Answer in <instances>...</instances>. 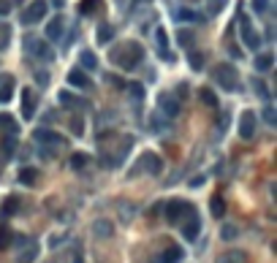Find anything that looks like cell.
<instances>
[{
    "label": "cell",
    "mask_w": 277,
    "mask_h": 263,
    "mask_svg": "<svg viewBox=\"0 0 277 263\" xmlns=\"http://www.w3.org/2000/svg\"><path fill=\"white\" fill-rule=\"evenodd\" d=\"M158 106L160 111H163L166 117H179V98H174V95H160L158 98Z\"/></svg>",
    "instance_id": "cell-10"
},
{
    "label": "cell",
    "mask_w": 277,
    "mask_h": 263,
    "mask_svg": "<svg viewBox=\"0 0 277 263\" xmlns=\"http://www.w3.org/2000/svg\"><path fill=\"white\" fill-rule=\"evenodd\" d=\"M36 144H38V149L54 152L57 146H65V139L60 133H54V130H36Z\"/></svg>",
    "instance_id": "cell-5"
},
{
    "label": "cell",
    "mask_w": 277,
    "mask_h": 263,
    "mask_svg": "<svg viewBox=\"0 0 277 263\" xmlns=\"http://www.w3.org/2000/svg\"><path fill=\"white\" fill-rule=\"evenodd\" d=\"M14 3H25V0H14Z\"/></svg>",
    "instance_id": "cell-48"
},
{
    "label": "cell",
    "mask_w": 277,
    "mask_h": 263,
    "mask_svg": "<svg viewBox=\"0 0 277 263\" xmlns=\"http://www.w3.org/2000/svg\"><path fill=\"white\" fill-rule=\"evenodd\" d=\"M101 6H103L101 0H82V3H79V14H82V17H93Z\"/></svg>",
    "instance_id": "cell-22"
},
{
    "label": "cell",
    "mask_w": 277,
    "mask_h": 263,
    "mask_svg": "<svg viewBox=\"0 0 277 263\" xmlns=\"http://www.w3.org/2000/svg\"><path fill=\"white\" fill-rule=\"evenodd\" d=\"M177 19H182V22H199V14L193 11V8H179L177 11Z\"/></svg>",
    "instance_id": "cell-30"
},
{
    "label": "cell",
    "mask_w": 277,
    "mask_h": 263,
    "mask_svg": "<svg viewBox=\"0 0 277 263\" xmlns=\"http://www.w3.org/2000/svg\"><path fill=\"white\" fill-rule=\"evenodd\" d=\"M136 3H144V0H136Z\"/></svg>",
    "instance_id": "cell-49"
},
{
    "label": "cell",
    "mask_w": 277,
    "mask_h": 263,
    "mask_svg": "<svg viewBox=\"0 0 277 263\" xmlns=\"http://www.w3.org/2000/svg\"><path fill=\"white\" fill-rule=\"evenodd\" d=\"M79 65H82V71H95V68H98V57L84 49V52L79 54Z\"/></svg>",
    "instance_id": "cell-21"
},
{
    "label": "cell",
    "mask_w": 277,
    "mask_h": 263,
    "mask_svg": "<svg viewBox=\"0 0 277 263\" xmlns=\"http://www.w3.org/2000/svg\"><path fill=\"white\" fill-rule=\"evenodd\" d=\"M155 44H158V54H160V60H166V63H174V54L169 52V33H166L163 27L155 30Z\"/></svg>",
    "instance_id": "cell-9"
},
{
    "label": "cell",
    "mask_w": 277,
    "mask_h": 263,
    "mask_svg": "<svg viewBox=\"0 0 277 263\" xmlns=\"http://www.w3.org/2000/svg\"><path fill=\"white\" fill-rule=\"evenodd\" d=\"M8 241H11V231H8L6 225H0V250H6Z\"/></svg>",
    "instance_id": "cell-37"
},
{
    "label": "cell",
    "mask_w": 277,
    "mask_h": 263,
    "mask_svg": "<svg viewBox=\"0 0 277 263\" xmlns=\"http://www.w3.org/2000/svg\"><path fill=\"white\" fill-rule=\"evenodd\" d=\"M199 231H201V222H199V217H196V212H190L188 217H185V225H182V236L188 241H193L196 236H199Z\"/></svg>",
    "instance_id": "cell-12"
},
{
    "label": "cell",
    "mask_w": 277,
    "mask_h": 263,
    "mask_svg": "<svg viewBox=\"0 0 277 263\" xmlns=\"http://www.w3.org/2000/svg\"><path fill=\"white\" fill-rule=\"evenodd\" d=\"M199 98L204 100L206 106H212V109L218 106V95L212 93V87H201V90H199Z\"/></svg>",
    "instance_id": "cell-29"
},
{
    "label": "cell",
    "mask_w": 277,
    "mask_h": 263,
    "mask_svg": "<svg viewBox=\"0 0 277 263\" xmlns=\"http://www.w3.org/2000/svg\"><path fill=\"white\" fill-rule=\"evenodd\" d=\"M57 100H60V106H65V109H82V106H87V103H82L74 93H60Z\"/></svg>",
    "instance_id": "cell-18"
},
{
    "label": "cell",
    "mask_w": 277,
    "mask_h": 263,
    "mask_svg": "<svg viewBox=\"0 0 277 263\" xmlns=\"http://www.w3.org/2000/svg\"><path fill=\"white\" fill-rule=\"evenodd\" d=\"M112 63L114 65H120L123 71H133L136 65L144 60V49H142V44H136V41H128L125 47H117V49H112Z\"/></svg>",
    "instance_id": "cell-1"
},
{
    "label": "cell",
    "mask_w": 277,
    "mask_h": 263,
    "mask_svg": "<svg viewBox=\"0 0 277 263\" xmlns=\"http://www.w3.org/2000/svg\"><path fill=\"white\" fill-rule=\"evenodd\" d=\"M250 84H253L255 95H261V98H269V87H266L264 79H255V76H253V82H250Z\"/></svg>",
    "instance_id": "cell-31"
},
{
    "label": "cell",
    "mask_w": 277,
    "mask_h": 263,
    "mask_svg": "<svg viewBox=\"0 0 277 263\" xmlns=\"http://www.w3.org/2000/svg\"><path fill=\"white\" fill-rule=\"evenodd\" d=\"M212 76H215V82H218L223 90H231V93H234V90H239V73H236V68L231 63L215 65Z\"/></svg>",
    "instance_id": "cell-2"
},
{
    "label": "cell",
    "mask_w": 277,
    "mask_h": 263,
    "mask_svg": "<svg viewBox=\"0 0 277 263\" xmlns=\"http://www.w3.org/2000/svg\"><path fill=\"white\" fill-rule=\"evenodd\" d=\"M11 98H14V79L6 76L0 82V103H8Z\"/></svg>",
    "instance_id": "cell-19"
},
{
    "label": "cell",
    "mask_w": 277,
    "mask_h": 263,
    "mask_svg": "<svg viewBox=\"0 0 277 263\" xmlns=\"http://www.w3.org/2000/svg\"><path fill=\"white\" fill-rule=\"evenodd\" d=\"M193 212V206L188 204V201H179V198H174V201H169L166 204V209H163V217H166V222H182L185 217Z\"/></svg>",
    "instance_id": "cell-3"
},
{
    "label": "cell",
    "mask_w": 277,
    "mask_h": 263,
    "mask_svg": "<svg viewBox=\"0 0 277 263\" xmlns=\"http://www.w3.org/2000/svg\"><path fill=\"white\" fill-rule=\"evenodd\" d=\"M36 258H38V244H30L27 250H22L17 255V263H33Z\"/></svg>",
    "instance_id": "cell-24"
},
{
    "label": "cell",
    "mask_w": 277,
    "mask_h": 263,
    "mask_svg": "<svg viewBox=\"0 0 277 263\" xmlns=\"http://www.w3.org/2000/svg\"><path fill=\"white\" fill-rule=\"evenodd\" d=\"M36 82H41V84H49V76H47V73H38V71H36Z\"/></svg>",
    "instance_id": "cell-44"
},
{
    "label": "cell",
    "mask_w": 277,
    "mask_h": 263,
    "mask_svg": "<svg viewBox=\"0 0 277 263\" xmlns=\"http://www.w3.org/2000/svg\"><path fill=\"white\" fill-rule=\"evenodd\" d=\"M223 3H226V0H215V6H212V11H218V8L223 6Z\"/></svg>",
    "instance_id": "cell-46"
},
{
    "label": "cell",
    "mask_w": 277,
    "mask_h": 263,
    "mask_svg": "<svg viewBox=\"0 0 277 263\" xmlns=\"http://www.w3.org/2000/svg\"><path fill=\"white\" fill-rule=\"evenodd\" d=\"M63 3H65V0H52V6H57V8L63 6Z\"/></svg>",
    "instance_id": "cell-47"
},
{
    "label": "cell",
    "mask_w": 277,
    "mask_h": 263,
    "mask_svg": "<svg viewBox=\"0 0 277 263\" xmlns=\"http://www.w3.org/2000/svg\"><path fill=\"white\" fill-rule=\"evenodd\" d=\"M236 236V228H223V239H234Z\"/></svg>",
    "instance_id": "cell-43"
},
{
    "label": "cell",
    "mask_w": 277,
    "mask_h": 263,
    "mask_svg": "<svg viewBox=\"0 0 277 263\" xmlns=\"http://www.w3.org/2000/svg\"><path fill=\"white\" fill-rule=\"evenodd\" d=\"M226 125H228V117L223 114V117H220V122H218V128H220V130H226Z\"/></svg>",
    "instance_id": "cell-45"
},
{
    "label": "cell",
    "mask_w": 277,
    "mask_h": 263,
    "mask_svg": "<svg viewBox=\"0 0 277 263\" xmlns=\"http://www.w3.org/2000/svg\"><path fill=\"white\" fill-rule=\"evenodd\" d=\"M17 209H19V198H6V204H3V217L14 215Z\"/></svg>",
    "instance_id": "cell-34"
},
{
    "label": "cell",
    "mask_w": 277,
    "mask_h": 263,
    "mask_svg": "<svg viewBox=\"0 0 277 263\" xmlns=\"http://www.w3.org/2000/svg\"><path fill=\"white\" fill-rule=\"evenodd\" d=\"M33 114H36V93L30 87H25L22 90V117L33 120Z\"/></svg>",
    "instance_id": "cell-11"
},
{
    "label": "cell",
    "mask_w": 277,
    "mask_h": 263,
    "mask_svg": "<svg viewBox=\"0 0 277 263\" xmlns=\"http://www.w3.org/2000/svg\"><path fill=\"white\" fill-rule=\"evenodd\" d=\"M0 130H6V133H19L17 120H14L11 114H0Z\"/></svg>",
    "instance_id": "cell-27"
},
{
    "label": "cell",
    "mask_w": 277,
    "mask_h": 263,
    "mask_svg": "<svg viewBox=\"0 0 277 263\" xmlns=\"http://www.w3.org/2000/svg\"><path fill=\"white\" fill-rule=\"evenodd\" d=\"M182 247H177V244H169L163 252H160V263H179L182 261Z\"/></svg>",
    "instance_id": "cell-17"
},
{
    "label": "cell",
    "mask_w": 277,
    "mask_h": 263,
    "mask_svg": "<svg viewBox=\"0 0 277 263\" xmlns=\"http://www.w3.org/2000/svg\"><path fill=\"white\" fill-rule=\"evenodd\" d=\"M253 11L255 14H266L269 11V0H253Z\"/></svg>",
    "instance_id": "cell-38"
},
{
    "label": "cell",
    "mask_w": 277,
    "mask_h": 263,
    "mask_svg": "<svg viewBox=\"0 0 277 263\" xmlns=\"http://www.w3.org/2000/svg\"><path fill=\"white\" fill-rule=\"evenodd\" d=\"M38 176H41V174H38V168H30V166H27V168H22V171H19V182H22V185H27V187H33V185H36V182H38Z\"/></svg>",
    "instance_id": "cell-20"
},
{
    "label": "cell",
    "mask_w": 277,
    "mask_h": 263,
    "mask_svg": "<svg viewBox=\"0 0 277 263\" xmlns=\"http://www.w3.org/2000/svg\"><path fill=\"white\" fill-rule=\"evenodd\" d=\"M106 82H109V84H114V87H125V82H120L117 76H106Z\"/></svg>",
    "instance_id": "cell-42"
},
{
    "label": "cell",
    "mask_w": 277,
    "mask_h": 263,
    "mask_svg": "<svg viewBox=\"0 0 277 263\" xmlns=\"http://www.w3.org/2000/svg\"><path fill=\"white\" fill-rule=\"evenodd\" d=\"M177 41L182 44V47H193V33H188V30H179V33H177Z\"/></svg>",
    "instance_id": "cell-35"
},
{
    "label": "cell",
    "mask_w": 277,
    "mask_h": 263,
    "mask_svg": "<svg viewBox=\"0 0 277 263\" xmlns=\"http://www.w3.org/2000/svg\"><path fill=\"white\" fill-rule=\"evenodd\" d=\"M87 155H84V152H76V155H71V168L74 171H79V168H84V166H87Z\"/></svg>",
    "instance_id": "cell-32"
},
{
    "label": "cell",
    "mask_w": 277,
    "mask_h": 263,
    "mask_svg": "<svg viewBox=\"0 0 277 263\" xmlns=\"http://www.w3.org/2000/svg\"><path fill=\"white\" fill-rule=\"evenodd\" d=\"M65 35V22H63V17H54L52 22L47 24V38L49 41H60Z\"/></svg>",
    "instance_id": "cell-16"
},
{
    "label": "cell",
    "mask_w": 277,
    "mask_h": 263,
    "mask_svg": "<svg viewBox=\"0 0 277 263\" xmlns=\"http://www.w3.org/2000/svg\"><path fill=\"white\" fill-rule=\"evenodd\" d=\"M239 33H242V41H245V47L248 49H258L261 47V35H258V30L250 24L248 17L239 19Z\"/></svg>",
    "instance_id": "cell-7"
},
{
    "label": "cell",
    "mask_w": 277,
    "mask_h": 263,
    "mask_svg": "<svg viewBox=\"0 0 277 263\" xmlns=\"http://www.w3.org/2000/svg\"><path fill=\"white\" fill-rule=\"evenodd\" d=\"M128 90H130V95H133V98L136 100H139V98H142V95H144V87H142V84H128Z\"/></svg>",
    "instance_id": "cell-39"
},
{
    "label": "cell",
    "mask_w": 277,
    "mask_h": 263,
    "mask_svg": "<svg viewBox=\"0 0 277 263\" xmlns=\"http://www.w3.org/2000/svg\"><path fill=\"white\" fill-rule=\"evenodd\" d=\"M255 122H258L255 111H242V117H239V136L245 141H250L255 136Z\"/></svg>",
    "instance_id": "cell-8"
},
{
    "label": "cell",
    "mask_w": 277,
    "mask_h": 263,
    "mask_svg": "<svg viewBox=\"0 0 277 263\" xmlns=\"http://www.w3.org/2000/svg\"><path fill=\"white\" fill-rule=\"evenodd\" d=\"M68 82H71V87H79V90H90L93 87L87 71H82V68H74L71 73H68Z\"/></svg>",
    "instance_id": "cell-13"
},
{
    "label": "cell",
    "mask_w": 277,
    "mask_h": 263,
    "mask_svg": "<svg viewBox=\"0 0 277 263\" xmlns=\"http://www.w3.org/2000/svg\"><path fill=\"white\" fill-rule=\"evenodd\" d=\"M114 234V225L109 220H98L95 222V236H103V239H109V236Z\"/></svg>",
    "instance_id": "cell-25"
},
{
    "label": "cell",
    "mask_w": 277,
    "mask_h": 263,
    "mask_svg": "<svg viewBox=\"0 0 277 263\" xmlns=\"http://www.w3.org/2000/svg\"><path fill=\"white\" fill-rule=\"evenodd\" d=\"M47 8H49V3L47 0H33L27 8H25L22 14H19V22L22 24H36V22H41L44 17H47Z\"/></svg>",
    "instance_id": "cell-4"
},
{
    "label": "cell",
    "mask_w": 277,
    "mask_h": 263,
    "mask_svg": "<svg viewBox=\"0 0 277 263\" xmlns=\"http://www.w3.org/2000/svg\"><path fill=\"white\" fill-rule=\"evenodd\" d=\"M209 212H212L215 217H223V215H226V201H223V198H212V204H209Z\"/></svg>",
    "instance_id": "cell-33"
},
{
    "label": "cell",
    "mask_w": 277,
    "mask_h": 263,
    "mask_svg": "<svg viewBox=\"0 0 277 263\" xmlns=\"http://www.w3.org/2000/svg\"><path fill=\"white\" fill-rule=\"evenodd\" d=\"M17 136L19 133H6V139H3V155L6 158H11L14 149H17Z\"/></svg>",
    "instance_id": "cell-26"
},
{
    "label": "cell",
    "mask_w": 277,
    "mask_h": 263,
    "mask_svg": "<svg viewBox=\"0 0 277 263\" xmlns=\"http://www.w3.org/2000/svg\"><path fill=\"white\" fill-rule=\"evenodd\" d=\"M120 3H123V0H120Z\"/></svg>",
    "instance_id": "cell-50"
},
{
    "label": "cell",
    "mask_w": 277,
    "mask_h": 263,
    "mask_svg": "<svg viewBox=\"0 0 277 263\" xmlns=\"http://www.w3.org/2000/svg\"><path fill=\"white\" fill-rule=\"evenodd\" d=\"M272 65H275V54L272 52H258L253 57V68L258 71V73H266V71H272Z\"/></svg>",
    "instance_id": "cell-15"
},
{
    "label": "cell",
    "mask_w": 277,
    "mask_h": 263,
    "mask_svg": "<svg viewBox=\"0 0 277 263\" xmlns=\"http://www.w3.org/2000/svg\"><path fill=\"white\" fill-rule=\"evenodd\" d=\"M95 38H98V44H109L114 38V27H112V24H101Z\"/></svg>",
    "instance_id": "cell-28"
},
{
    "label": "cell",
    "mask_w": 277,
    "mask_h": 263,
    "mask_svg": "<svg viewBox=\"0 0 277 263\" xmlns=\"http://www.w3.org/2000/svg\"><path fill=\"white\" fill-rule=\"evenodd\" d=\"M71 133H74V136H82V133H84V120H82V117H74V120H71Z\"/></svg>",
    "instance_id": "cell-36"
},
{
    "label": "cell",
    "mask_w": 277,
    "mask_h": 263,
    "mask_svg": "<svg viewBox=\"0 0 277 263\" xmlns=\"http://www.w3.org/2000/svg\"><path fill=\"white\" fill-rule=\"evenodd\" d=\"M188 65L193 71H204V54L196 52V49H188Z\"/></svg>",
    "instance_id": "cell-23"
},
{
    "label": "cell",
    "mask_w": 277,
    "mask_h": 263,
    "mask_svg": "<svg viewBox=\"0 0 277 263\" xmlns=\"http://www.w3.org/2000/svg\"><path fill=\"white\" fill-rule=\"evenodd\" d=\"M11 14V3L8 0H0V17H8Z\"/></svg>",
    "instance_id": "cell-41"
},
{
    "label": "cell",
    "mask_w": 277,
    "mask_h": 263,
    "mask_svg": "<svg viewBox=\"0 0 277 263\" xmlns=\"http://www.w3.org/2000/svg\"><path fill=\"white\" fill-rule=\"evenodd\" d=\"M142 168L147 171V174L158 176L160 171H163V160H160L155 152H147V155H144V160H142Z\"/></svg>",
    "instance_id": "cell-14"
},
{
    "label": "cell",
    "mask_w": 277,
    "mask_h": 263,
    "mask_svg": "<svg viewBox=\"0 0 277 263\" xmlns=\"http://www.w3.org/2000/svg\"><path fill=\"white\" fill-rule=\"evenodd\" d=\"M25 47H27V52L33 54V57H38V60H52L54 57V52L49 49V44L41 41V38H36V35H27V38H25Z\"/></svg>",
    "instance_id": "cell-6"
},
{
    "label": "cell",
    "mask_w": 277,
    "mask_h": 263,
    "mask_svg": "<svg viewBox=\"0 0 277 263\" xmlns=\"http://www.w3.org/2000/svg\"><path fill=\"white\" fill-rule=\"evenodd\" d=\"M264 120H266L269 125L277 122V114H275V109H272V106H266V109H264Z\"/></svg>",
    "instance_id": "cell-40"
}]
</instances>
